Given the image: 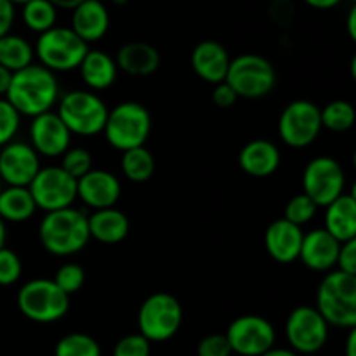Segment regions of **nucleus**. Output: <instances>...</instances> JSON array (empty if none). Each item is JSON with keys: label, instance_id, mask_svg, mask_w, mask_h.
Wrapping results in <instances>:
<instances>
[{"label": "nucleus", "instance_id": "nucleus-1", "mask_svg": "<svg viewBox=\"0 0 356 356\" xmlns=\"http://www.w3.org/2000/svg\"><path fill=\"white\" fill-rule=\"evenodd\" d=\"M6 99L21 117H38L52 110L59 101L56 73L40 65H30L13 73Z\"/></svg>", "mask_w": 356, "mask_h": 356}, {"label": "nucleus", "instance_id": "nucleus-2", "mask_svg": "<svg viewBox=\"0 0 356 356\" xmlns=\"http://www.w3.org/2000/svg\"><path fill=\"white\" fill-rule=\"evenodd\" d=\"M89 216L75 207L45 212L38 225V240L45 252L56 257H70L82 252L89 243Z\"/></svg>", "mask_w": 356, "mask_h": 356}, {"label": "nucleus", "instance_id": "nucleus-3", "mask_svg": "<svg viewBox=\"0 0 356 356\" xmlns=\"http://www.w3.org/2000/svg\"><path fill=\"white\" fill-rule=\"evenodd\" d=\"M316 312L327 325L339 329L356 327V275L329 271L316 291Z\"/></svg>", "mask_w": 356, "mask_h": 356}, {"label": "nucleus", "instance_id": "nucleus-4", "mask_svg": "<svg viewBox=\"0 0 356 356\" xmlns=\"http://www.w3.org/2000/svg\"><path fill=\"white\" fill-rule=\"evenodd\" d=\"M103 134L108 145L122 153L145 146L152 134V115L145 104L124 101L108 110Z\"/></svg>", "mask_w": 356, "mask_h": 356}, {"label": "nucleus", "instance_id": "nucleus-5", "mask_svg": "<svg viewBox=\"0 0 356 356\" xmlns=\"http://www.w3.org/2000/svg\"><path fill=\"white\" fill-rule=\"evenodd\" d=\"M58 117L68 131L82 138L103 132L108 117V106L92 90H68L58 101Z\"/></svg>", "mask_w": 356, "mask_h": 356}, {"label": "nucleus", "instance_id": "nucleus-6", "mask_svg": "<svg viewBox=\"0 0 356 356\" xmlns=\"http://www.w3.org/2000/svg\"><path fill=\"white\" fill-rule=\"evenodd\" d=\"M16 305L24 318L31 322L54 323L65 318L68 313L70 296H66L51 278H33L19 289Z\"/></svg>", "mask_w": 356, "mask_h": 356}, {"label": "nucleus", "instance_id": "nucleus-7", "mask_svg": "<svg viewBox=\"0 0 356 356\" xmlns=\"http://www.w3.org/2000/svg\"><path fill=\"white\" fill-rule=\"evenodd\" d=\"M89 49L70 26H54L38 35L33 51L38 65L58 73L79 68Z\"/></svg>", "mask_w": 356, "mask_h": 356}, {"label": "nucleus", "instance_id": "nucleus-8", "mask_svg": "<svg viewBox=\"0 0 356 356\" xmlns=\"http://www.w3.org/2000/svg\"><path fill=\"white\" fill-rule=\"evenodd\" d=\"M183 323V306L169 292H155L139 306L138 329L149 343H165L172 339Z\"/></svg>", "mask_w": 356, "mask_h": 356}, {"label": "nucleus", "instance_id": "nucleus-9", "mask_svg": "<svg viewBox=\"0 0 356 356\" xmlns=\"http://www.w3.org/2000/svg\"><path fill=\"white\" fill-rule=\"evenodd\" d=\"M225 82L243 99L266 97L277 86V70L259 54H240L232 59Z\"/></svg>", "mask_w": 356, "mask_h": 356}, {"label": "nucleus", "instance_id": "nucleus-10", "mask_svg": "<svg viewBox=\"0 0 356 356\" xmlns=\"http://www.w3.org/2000/svg\"><path fill=\"white\" fill-rule=\"evenodd\" d=\"M302 193L308 195L316 207H327L330 202L346 193V172L332 156H315L302 172Z\"/></svg>", "mask_w": 356, "mask_h": 356}, {"label": "nucleus", "instance_id": "nucleus-11", "mask_svg": "<svg viewBox=\"0 0 356 356\" xmlns=\"http://www.w3.org/2000/svg\"><path fill=\"white\" fill-rule=\"evenodd\" d=\"M322 132L320 108L308 99H296L282 110L278 118V136L291 148H306Z\"/></svg>", "mask_w": 356, "mask_h": 356}, {"label": "nucleus", "instance_id": "nucleus-12", "mask_svg": "<svg viewBox=\"0 0 356 356\" xmlns=\"http://www.w3.org/2000/svg\"><path fill=\"white\" fill-rule=\"evenodd\" d=\"M28 190L37 209L44 212L73 207L76 200V179L68 176L59 165L40 167Z\"/></svg>", "mask_w": 356, "mask_h": 356}, {"label": "nucleus", "instance_id": "nucleus-13", "mask_svg": "<svg viewBox=\"0 0 356 356\" xmlns=\"http://www.w3.org/2000/svg\"><path fill=\"white\" fill-rule=\"evenodd\" d=\"M285 336L292 351L313 355L325 346L329 339V325L315 306H298L285 322Z\"/></svg>", "mask_w": 356, "mask_h": 356}, {"label": "nucleus", "instance_id": "nucleus-14", "mask_svg": "<svg viewBox=\"0 0 356 356\" xmlns=\"http://www.w3.org/2000/svg\"><path fill=\"white\" fill-rule=\"evenodd\" d=\"M226 339L232 353L240 356H261L275 346L277 332L268 318L261 315H242L229 323Z\"/></svg>", "mask_w": 356, "mask_h": 356}, {"label": "nucleus", "instance_id": "nucleus-15", "mask_svg": "<svg viewBox=\"0 0 356 356\" xmlns=\"http://www.w3.org/2000/svg\"><path fill=\"white\" fill-rule=\"evenodd\" d=\"M72 145V132L68 131L56 111H47L31 118L30 146L38 156L58 159Z\"/></svg>", "mask_w": 356, "mask_h": 356}, {"label": "nucleus", "instance_id": "nucleus-16", "mask_svg": "<svg viewBox=\"0 0 356 356\" xmlns=\"http://www.w3.org/2000/svg\"><path fill=\"white\" fill-rule=\"evenodd\" d=\"M40 167V156L28 143L10 141L0 148V179L7 186H30Z\"/></svg>", "mask_w": 356, "mask_h": 356}, {"label": "nucleus", "instance_id": "nucleus-17", "mask_svg": "<svg viewBox=\"0 0 356 356\" xmlns=\"http://www.w3.org/2000/svg\"><path fill=\"white\" fill-rule=\"evenodd\" d=\"M120 195V181L110 170L92 169L76 181V198L92 211L115 207Z\"/></svg>", "mask_w": 356, "mask_h": 356}, {"label": "nucleus", "instance_id": "nucleus-18", "mask_svg": "<svg viewBox=\"0 0 356 356\" xmlns=\"http://www.w3.org/2000/svg\"><path fill=\"white\" fill-rule=\"evenodd\" d=\"M305 232L287 219H277L264 233V249L268 256L280 264H291L299 259Z\"/></svg>", "mask_w": 356, "mask_h": 356}, {"label": "nucleus", "instance_id": "nucleus-19", "mask_svg": "<svg viewBox=\"0 0 356 356\" xmlns=\"http://www.w3.org/2000/svg\"><path fill=\"white\" fill-rule=\"evenodd\" d=\"M341 243L327 229L316 228L305 233L299 259L313 271H332L336 268Z\"/></svg>", "mask_w": 356, "mask_h": 356}, {"label": "nucleus", "instance_id": "nucleus-20", "mask_svg": "<svg viewBox=\"0 0 356 356\" xmlns=\"http://www.w3.org/2000/svg\"><path fill=\"white\" fill-rule=\"evenodd\" d=\"M229 63H232V58H229L228 51L218 40L198 42L191 52L193 72L197 73L198 79L212 83V86L225 82Z\"/></svg>", "mask_w": 356, "mask_h": 356}, {"label": "nucleus", "instance_id": "nucleus-21", "mask_svg": "<svg viewBox=\"0 0 356 356\" xmlns=\"http://www.w3.org/2000/svg\"><path fill=\"white\" fill-rule=\"evenodd\" d=\"M73 31L87 45L99 42L110 30V13L103 0H83L72 10Z\"/></svg>", "mask_w": 356, "mask_h": 356}, {"label": "nucleus", "instance_id": "nucleus-22", "mask_svg": "<svg viewBox=\"0 0 356 356\" xmlns=\"http://www.w3.org/2000/svg\"><path fill=\"white\" fill-rule=\"evenodd\" d=\"M282 155L278 146L270 139H252L238 153V165L247 176L268 177L280 167Z\"/></svg>", "mask_w": 356, "mask_h": 356}, {"label": "nucleus", "instance_id": "nucleus-23", "mask_svg": "<svg viewBox=\"0 0 356 356\" xmlns=\"http://www.w3.org/2000/svg\"><path fill=\"white\" fill-rule=\"evenodd\" d=\"M115 63L120 72L132 76H148L159 70L160 52L148 42H127L118 49Z\"/></svg>", "mask_w": 356, "mask_h": 356}, {"label": "nucleus", "instance_id": "nucleus-24", "mask_svg": "<svg viewBox=\"0 0 356 356\" xmlns=\"http://www.w3.org/2000/svg\"><path fill=\"white\" fill-rule=\"evenodd\" d=\"M76 70L80 72L87 90H92V92L110 89L118 75L115 58L101 49H89Z\"/></svg>", "mask_w": 356, "mask_h": 356}, {"label": "nucleus", "instance_id": "nucleus-25", "mask_svg": "<svg viewBox=\"0 0 356 356\" xmlns=\"http://www.w3.org/2000/svg\"><path fill=\"white\" fill-rule=\"evenodd\" d=\"M339 243L356 240V198L353 193H343L325 207V226Z\"/></svg>", "mask_w": 356, "mask_h": 356}, {"label": "nucleus", "instance_id": "nucleus-26", "mask_svg": "<svg viewBox=\"0 0 356 356\" xmlns=\"http://www.w3.org/2000/svg\"><path fill=\"white\" fill-rule=\"evenodd\" d=\"M87 222H89L90 238L97 240L104 245H115V243L124 242L131 229L127 216L115 207L94 211L87 218Z\"/></svg>", "mask_w": 356, "mask_h": 356}, {"label": "nucleus", "instance_id": "nucleus-27", "mask_svg": "<svg viewBox=\"0 0 356 356\" xmlns=\"http://www.w3.org/2000/svg\"><path fill=\"white\" fill-rule=\"evenodd\" d=\"M37 205L28 186H7L0 190V219L3 222H24L33 218Z\"/></svg>", "mask_w": 356, "mask_h": 356}, {"label": "nucleus", "instance_id": "nucleus-28", "mask_svg": "<svg viewBox=\"0 0 356 356\" xmlns=\"http://www.w3.org/2000/svg\"><path fill=\"white\" fill-rule=\"evenodd\" d=\"M33 45L21 35L7 33L0 38V66L16 73L33 65Z\"/></svg>", "mask_w": 356, "mask_h": 356}, {"label": "nucleus", "instance_id": "nucleus-29", "mask_svg": "<svg viewBox=\"0 0 356 356\" xmlns=\"http://www.w3.org/2000/svg\"><path fill=\"white\" fill-rule=\"evenodd\" d=\"M120 167L125 179L136 184H143L152 179L155 174V156L146 146L127 149L122 153Z\"/></svg>", "mask_w": 356, "mask_h": 356}, {"label": "nucleus", "instance_id": "nucleus-30", "mask_svg": "<svg viewBox=\"0 0 356 356\" xmlns=\"http://www.w3.org/2000/svg\"><path fill=\"white\" fill-rule=\"evenodd\" d=\"M21 16H23V23L28 30L42 35L56 26L58 9L49 0H30V2L23 3Z\"/></svg>", "mask_w": 356, "mask_h": 356}, {"label": "nucleus", "instance_id": "nucleus-31", "mask_svg": "<svg viewBox=\"0 0 356 356\" xmlns=\"http://www.w3.org/2000/svg\"><path fill=\"white\" fill-rule=\"evenodd\" d=\"M320 120H322V129H329L332 132H346L355 125V106L350 101L334 99L320 108Z\"/></svg>", "mask_w": 356, "mask_h": 356}, {"label": "nucleus", "instance_id": "nucleus-32", "mask_svg": "<svg viewBox=\"0 0 356 356\" xmlns=\"http://www.w3.org/2000/svg\"><path fill=\"white\" fill-rule=\"evenodd\" d=\"M54 356H101V346L89 334L72 332L58 341Z\"/></svg>", "mask_w": 356, "mask_h": 356}, {"label": "nucleus", "instance_id": "nucleus-33", "mask_svg": "<svg viewBox=\"0 0 356 356\" xmlns=\"http://www.w3.org/2000/svg\"><path fill=\"white\" fill-rule=\"evenodd\" d=\"M94 160L92 155L87 148H82V146H70L65 153L61 155V169L65 170L68 176H72L73 179L79 181L80 177L86 176L87 172L94 169L92 167Z\"/></svg>", "mask_w": 356, "mask_h": 356}, {"label": "nucleus", "instance_id": "nucleus-34", "mask_svg": "<svg viewBox=\"0 0 356 356\" xmlns=\"http://www.w3.org/2000/svg\"><path fill=\"white\" fill-rule=\"evenodd\" d=\"M316 211H318V207H316L315 202H313L308 195L299 193L296 195V197H292L291 200L287 202V205H285L284 219H287L292 225L302 228V226L308 225V222L315 218Z\"/></svg>", "mask_w": 356, "mask_h": 356}, {"label": "nucleus", "instance_id": "nucleus-35", "mask_svg": "<svg viewBox=\"0 0 356 356\" xmlns=\"http://www.w3.org/2000/svg\"><path fill=\"white\" fill-rule=\"evenodd\" d=\"M52 282H54L66 296H73L83 287V284H86V271H83V268L80 266V264L65 263L58 268Z\"/></svg>", "mask_w": 356, "mask_h": 356}, {"label": "nucleus", "instance_id": "nucleus-36", "mask_svg": "<svg viewBox=\"0 0 356 356\" xmlns=\"http://www.w3.org/2000/svg\"><path fill=\"white\" fill-rule=\"evenodd\" d=\"M19 124L21 115L14 110L6 97H0V148L13 141L19 131Z\"/></svg>", "mask_w": 356, "mask_h": 356}, {"label": "nucleus", "instance_id": "nucleus-37", "mask_svg": "<svg viewBox=\"0 0 356 356\" xmlns=\"http://www.w3.org/2000/svg\"><path fill=\"white\" fill-rule=\"evenodd\" d=\"M23 273V263L14 250L0 249V287L14 285Z\"/></svg>", "mask_w": 356, "mask_h": 356}, {"label": "nucleus", "instance_id": "nucleus-38", "mask_svg": "<svg viewBox=\"0 0 356 356\" xmlns=\"http://www.w3.org/2000/svg\"><path fill=\"white\" fill-rule=\"evenodd\" d=\"M152 343L141 334H129L124 336L113 348V356H149Z\"/></svg>", "mask_w": 356, "mask_h": 356}, {"label": "nucleus", "instance_id": "nucleus-39", "mask_svg": "<svg viewBox=\"0 0 356 356\" xmlns=\"http://www.w3.org/2000/svg\"><path fill=\"white\" fill-rule=\"evenodd\" d=\"M232 346L225 334H209L200 339L197 346V356H232Z\"/></svg>", "mask_w": 356, "mask_h": 356}, {"label": "nucleus", "instance_id": "nucleus-40", "mask_svg": "<svg viewBox=\"0 0 356 356\" xmlns=\"http://www.w3.org/2000/svg\"><path fill=\"white\" fill-rule=\"evenodd\" d=\"M336 268L343 273L356 275V240L341 243Z\"/></svg>", "mask_w": 356, "mask_h": 356}, {"label": "nucleus", "instance_id": "nucleus-41", "mask_svg": "<svg viewBox=\"0 0 356 356\" xmlns=\"http://www.w3.org/2000/svg\"><path fill=\"white\" fill-rule=\"evenodd\" d=\"M238 101V96L235 94V90L228 86L226 82L218 83L214 86V90H212V103L218 108H232L233 104Z\"/></svg>", "mask_w": 356, "mask_h": 356}, {"label": "nucleus", "instance_id": "nucleus-42", "mask_svg": "<svg viewBox=\"0 0 356 356\" xmlns=\"http://www.w3.org/2000/svg\"><path fill=\"white\" fill-rule=\"evenodd\" d=\"M16 21V6L10 0H0V38L10 33Z\"/></svg>", "mask_w": 356, "mask_h": 356}, {"label": "nucleus", "instance_id": "nucleus-43", "mask_svg": "<svg viewBox=\"0 0 356 356\" xmlns=\"http://www.w3.org/2000/svg\"><path fill=\"white\" fill-rule=\"evenodd\" d=\"M343 0H305V3H308L309 7L313 9H318V10H329L337 7Z\"/></svg>", "mask_w": 356, "mask_h": 356}, {"label": "nucleus", "instance_id": "nucleus-44", "mask_svg": "<svg viewBox=\"0 0 356 356\" xmlns=\"http://www.w3.org/2000/svg\"><path fill=\"white\" fill-rule=\"evenodd\" d=\"M10 79H13V73L3 68V66H0V97H6L7 89L10 86Z\"/></svg>", "mask_w": 356, "mask_h": 356}, {"label": "nucleus", "instance_id": "nucleus-45", "mask_svg": "<svg viewBox=\"0 0 356 356\" xmlns=\"http://www.w3.org/2000/svg\"><path fill=\"white\" fill-rule=\"evenodd\" d=\"M56 9H63V10H73L79 3H82L83 0H49Z\"/></svg>", "mask_w": 356, "mask_h": 356}, {"label": "nucleus", "instance_id": "nucleus-46", "mask_svg": "<svg viewBox=\"0 0 356 356\" xmlns=\"http://www.w3.org/2000/svg\"><path fill=\"white\" fill-rule=\"evenodd\" d=\"M348 35L351 40H356V7H351L348 14Z\"/></svg>", "mask_w": 356, "mask_h": 356}, {"label": "nucleus", "instance_id": "nucleus-47", "mask_svg": "<svg viewBox=\"0 0 356 356\" xmlns=\"http://www.w3.org/2000/svg\"><path fill=\"white\" fill-rule=\"evenodd\" d=\"M261 356H298V353L292 350H287V348H271L268 350L266 353H263Z\"/></svg>", "mask_w": 356, "mask_h": 356}, {"label": "nucleus", "instance_id": "nucleus-48", "mask_svg": "<svg viewBox=\"0 0 356 356\" xmlns=\"http://www.w3.org/2000/svg\"><path fill=\"white\" fill-rule=\"evenodd\" d=\"M346 356H356V330L351 329L346 341Z\"/></svg>", "mask_w": 356, "mask_h": 356}, {"label": "nucleus", "instance_id": "nucleus-49", "mask_svg": "<svg viewBox=\"0 0 356 356\" xmlns=\"http://www.w3.org/2000/svg\"><path fill=\"white\" fill-rule=\"evenodd\" d=\"M6 242H7V226H6V222L0 219V249H3V247H6Z\"/></svg>", "mask_w": 356, "mask_h": 356}, {"label": "nucleus", "instance_id": "nucleus-50", "mask_svg": "<svg viewBox=\"0 0 356 356\" xmlns=\"http://www.w3.org/2000/svg\"><path fill=\"white\" fill-rule=\"evenodd\" d=\"M10 2H13L14 6H23V3L30 2V0H10Z\"/></svg>", "mask_w": 356, "mask_h": 356}, {"label": "nucleus", "instance_id": "nucleus-51", "mask_svg": "<svg viewBox=\"0 0 356 356\" xmlns=\"http://www.w3.org/2000/svg\"><path fill=\"white\" fill-rule=\"evenodd\" d=\"M111 2H115L117 6H125V3L129 2V0H111Z\"/></svg>", "mask_w": 356, "mask_h": 356}, {"label": "nucleus", "instance_id": "nucleus-52", "mask_svg": "<svg viewBox=\"0 0 356 356\" xmlns=\"http://www.w3.org/2000/svg\"><path fill=\"white\" fill-rule=\"evenodd\" d=\"M0 190H2V188H0Z\"/></svg>", "mask_w": 356, "mask_h": 356}, {"label": "nucleus", "instance_id": "nucleus-53", "mask_svg": "<svg viewBox=\"0 0 356 356\" xmlns=\"http://www.w3.org/2000/svg\"><path fill=\"white\" fill-rule=\"evenodd\" d=\"M353 2H355V0H353Z\"/></svg>", "mask_w": 356, "mask_h": 356}]
</instances>
